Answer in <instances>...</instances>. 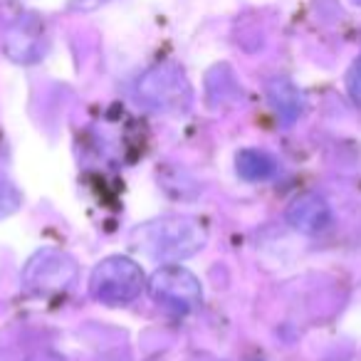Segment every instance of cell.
<instances>
[{"mask_svg":"<svg viewBox=\"0 0 361 361\" xmlns=\"http://www.w3.org/2000/svg\"><path fill=\"white\" fill-rule=\"evenodd\" d=\"M146 287V275L131 257H104L90 275V295L109 307H121L136 300Z\"/></svg>","mask_w":361,"mask_h":361,"instance_id":"2","label":"cell"},{"mask_svg":"<svg viewBox=\"0 0 361 361\" xmlns=\"http://www.w3.org/2000/svg\"><path fill=\"white\" fill-rule=\"evenodd\" d=\"M346 90H349L351 99H354L356 104H361V55L356 57L349 75H346Z\"/></svg>","mask_w":361,"mask_h":361,"instance_id":"11","label":"cell"},{"mask_svg":"<svg viewBox=\"0 0 361 361\" xmlns=\"http://www.w3.org/2000/svg\"><path fill=\"white\" fill-rule=\"evenodd\" d=\"M287 223H290L292 231L302 233V235H319V233L329 231L334 216H331V206L326 203V198L307 191L290 203Z\"/></svg>","mask_w":361,"mask_h":361,"instance_id":"6","label":"cell"},{"mask_svg":"<svg viewBox=\"0 0 361 361\" xmlns=\"http://www.w3.org/2000/svg\"><path fill=\"white\" fill-rule=\"evenodd\" d=\"M235 166L240 178L250 180V183H257V180H267L272 173H275L277 164L267 151L260 149H243L238 151L235 156Z\"/></svg>","mask_w":361,"mask_h":361,"instance_id":"9","label":"cell"},{"mask_svg":"<svg viewBox=\"0 0 361 361\" xmlns=\"http://www.w3.org/2000/svg\"><path fill=\"white\" fill-rule=\"evenodd\" d=\"M20 206H23L20 188H18L11 178L0 176V221H6V218H11L13 213H18Z\"/></svg>","mask_w":361,"mask_h":361,"instance_id":"10","label":"cell"},{"mask_svg":"<svg viewBox=\"0 0 361 361\" xmlns=\"http://www.w3.org/2000/svg\"><path fill=\"white\" fill-rule=\"evenodd\" d=\"M136 94L149 109L161 114H180L193 102L191 85L176 65H159L146 72L136 85Z\"/></svg>","mask_w":361,"mask_h":361,"instance_id":"3","label":"cell"},{"mask_svg":"<svg viewBox=\"0 0 361 361\" xmlns=\"http://www.w3.org/2000/svg\"><path fill=\"white\" fill-rule=\"evenodd\" d=\"M77 280V262L72 255L55 247L37 250L23 267V285L35 295L65 292Z\"/></svg>","mask_w":361,"mask_h":361,"instance_id":"5","label":"cell"},{"mask_svg":"<svg viewBox=\"0 0 361 361\" xmlns=\"http://www.w3.org/2000/svg\"><path fill=\"white\" fill-rule=\"evenodd\" d=\"M131 243L151 260L171 265L201 252L208 243V228L193 216H164L136 228Z\"/></svg>","mask_w":361,"mask_h":361,"instance_id":"1","label":"cell"},{"mask_svg":"<svg viewBox=\"0 0 361 361\" xmlns=\"http://www.w3.org/2000/svg\"><path fill=\"white\" fill-rule=\"evenodd\" d=\"M146 287H149L151 300L173 314H188L203 302L201 280L178 262L159 267L149 277Z\"/></svg>","mask_w":361,"mask_h":361,"instance_id":"4","label":"cell"},{"mask_svg":"<svg viewBox=\"0 0 361 361\" xmlns=\"http://www.w3.org/2000/svg\"><path fill=\"white\" fill-rule=\"evenodd\" d=\"M267 94H270V104L275 106V114L280 116L282 124H295L297 119H300L302 114V106H305V102H302V94L300 90H297L292 82L287 80H272L270 82V90H267Z\"/></svg>","mask_w":361,"mask_h":361,"instance_id":"7","label":"cell"},{"mask_svg":"<svg viewBox=\"0 0 361 361\" xmlns=\"http://www.w3.org/2000/svg\"><path fill=\"white\" fill-rule=\"evenodd\" d=\"M8 55L16 62H35L42 52V35L37 25H27L20 23L16 30L8 35V45H6Z\"/></svg>","mask_w":361,"mask_h":361,"instance_id":"8","label":"cell"}]
</instances>
